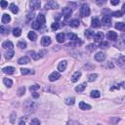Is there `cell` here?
<instances>
[{"mask_svg":"<svg viewBox=\"0 0 125 125\" xmlns=\"http://www.w3.org/2000/svg\"><path fill=\"white\" fill-rule=\"evenodd\" d=\"M18 47H19L20 49H26V48H27V43L24 42V41H20V42L18 43Z\"/></svg>","mask_w":125,"mask_h":125,"instance_id":"44","label":"cell"},{"mask_svg":"<svg viewBox=\"0 0 125 125\" xmlns=\"http://www.w3.org/2000/svg\"><path fill=\"white\" fill-rule=\"evenodd\" d=\"M45 8L46 9H58L59 8V4L56 2V1H48L46 4H45Z\"/></svg>","mask_w":125,"mask_h":125,"instance_id":"4","label":"cell"},{"mask_svg":"<svg viewBox=\"0 0 125 125\" xmlns=\"http://www.w3.org/2000/svg\"><path fill=\"white\" fill-rule=\"evenodd\" d=\"M51 29H52L53 30H57V29H60V23H59V22H54V23H52Z\"/></svg>","mask_w":125,"mask_h":125,"instance_id":"46","label":"cell"},{"mask_svg":"<svg viewBox=\"0 0 125 125\" xmlns=\"http://www.w3.org/2000/svg\"><path fill=\"white\" fill-rule=\"evenodd\" d=\"M30 125H40V121L37 118H34L30 121Z\"/></svg>","mask_w":125,"mask_h":125,"instance_id":"48","label":"cell"},{"mask_svg":"<svg viewBox=\"0 0 125 125\" xmlns=\"http://www.w3.org/2000/svg\"><path fill=\"white\" fill-rule=\"evenodd\" d=\"M24 92H26V87H24V86H21V87L18 89L17 94H18L19 97H22V96L24 94Z\"/></svg>","mask_w":125,"mask_h":125,"instance_id":"35","label":"cell"},{"mask_svg":"<svg viewBox=\"0 0 125 125\" xmlns=\"http://www.w3.org/2000/svg\"><path fill=\"white\" fill-rule=\"evenodd\" d=\"M10 21H11V17L8 14H4L2 16V19H1L2 23H8V22H10Z\"/></svg>","mask_w":125,"mask_h":125,"instance_id":"24","label":"cell"},{"mask_svg":"<svg viewBox=\"0 0 125 125\" xmlns=\"http://www.w3.org/2000/svg\"><path fill=\"white\" fill-rule=\"evenodd\" d=\"M51 43H52L51 38L48 37V36H43V37L41 38V45H42V46H44V47L49 46Z\"/></svg>","mask_w":125,"mask_h":125,"instance_id":"8","label":"cell"},{"mask_svg":"<svg viewBox=\"0 0 125 125\" xmlns=\"http://www.w3.org/2000/svg\"><path fill=\"white\" fill-rule=\"evenodd\" d=\"M38 108V105L35 102H32L30 100H27L23 104V109L27 112H33Z\"/></svg>","mask_w":125,"mask_h":125,"instance_id":"1","label":"cell"},{"mask_svg":"<svg viewBox=\"0 0 125 125\" xmlns=\"http://www.w3.org/2000/svg\"><path fill=\"white\" fill-rule=\"evenodd\" d=\"M62 14L65 17V19H68L71 16V14H72V10L70 8H68V7H65L62 10Z\"/></svg>","mask_w":125,"mask_h":125,"instance_id":"5","label":"cell"},{"mask_svg":"<svg viewBox=\"0 0 125 125\" xmlns=\"http://www.w3.org/2000/svg\"><path fill=\"white\" fill-rule=\"evenodd\" d=\"M119 86H121L122 88H124V89H125V81H123V82H121V83L119 84Z\"/></svg>","mask_w":125,"mask_h":125,"instance_id":"55","label":"cell"},{"mask_svg":"<svg viewBox=\"0 0 125 125\" xmlns=\"http://www.w3.org/2000/svg\"><path fill=\"white\" fill-rule=\"evenodd\" d=\"M86 86H87L86 83H82V84H80V85H78V86L75 87V91L78 92V93H81V92H83L85 90Z\"/></svg>","mask_w":125,"mask_h":125,"instance_id":"25","label":"cell"},{"mask_svg":"<svg viewBox=\"0 0 125 125\" xmlns=\"http://www.w3.org/2000/svg\"><path fill=\"white\" fill-rule=\"evenodd\" d=\"M21 34H22V29H21L20 28H16V29H13V35H14V36L18 37V36H20Z\"/></svg>","mask_w":125,"mask_h":125,"instance_id":"36","label":"cell"},{"mask_svg":"<svg viewBox=\"0 0 125 125\" xmlns=\"http://www.w3.org/2000/svg\"><path fill=\"white\" fill-rule=\"evenodd\" d=\"M66 66H67V62H66V61H62V62L58 65V70L61 71V72L65 71L66 68Z\"/></svg>","mask_w":125,"mask_h":125,"instance_id":"13","label":"cell"},{"mask_svg":"<svg viewBox=\"0 0 125 125\" xmlns=\"http://www.w3.org/2000/svg\"><path fill=\"white\" fill-rule=\"evenodd\" d=\"M118 65L122 67V68H125V56H120L118 61H117Z\"/></svg>","mask_w":125,"mask_h":125,"instance_id":"26","label":"cell"},{"mask_svg":"<svg viewBox=\"0 0 125 125\" xmlns=\"http://www.w3.org/2000/svg\"><path fill=\"white\" fill-rule=\"evenodd\" d=\"M39 88H40V86H39L38 84H34V85H32V86L29 87V90H30L31 92H35V91L38 90Z\"/></svg>","mask_w":125,"mask_h":125,"instance_id":"47","label":"cell"},{"mask_svg":"<svg viewBox=\"0 0 125 125\" xmlns=\"http://www.w3.org/2000/svg\"><path fill=\"white\" fill-rule=\"evenodd\" d=\"M122 13L123 14L125 13V4H123V6H122Z\"/></svg>","mask_w":125,"mask_h":125,"instance_id":"57","label":"cell"},{"mask_svg":"<svg viewBox=\"0 0 125 125\" xmlns=\"http://www.w3.org/2000/svg\"><path fill=\"white\" fill-rule=\"evenodd\" d=\"M97 3H98L99 5H101V4H104V3H105V1H102V2H101V1H97Z\"/></svg>","mask_w":125,"mask_h":125,"instance_id":"58","label":"cell"},{"mask_svg":"<svg viewBox=\"0 0 125 125\" xmlns=\"http://www.w3.org/2000/svg\"><path fill=\"white\" fill-rule=\"evenodd\" d=\"M2 71L4 73H7V74H13L14 71H15V68L13 66H6V67L2 68Z\"/></svg>","mask_w":125,"mask_h":125,"instance_id":"18","label":"cell"},{"mask_svg":"<svg viewBox=\"0 0 125 125\" xmlns=\"http://www.w3.org/2000/svg\"><path fill=\"white\" fill-rule=\"evenodd\" d=\"M67 125H80V124H79V123H77V122H73V121H72V122L68 123Z\"/></svg>","mask_w":125,"mask_h":125,"instance_id":"53","label":"cell"},{"mask_svg":"<svg viewBox=\"0 0 125 125\" xmlns=\"http://www.w3.org/2000/svg\"><path fill=\"white\" fill-rule=\"evenodd\" d=\"M89 15H90V8H89V6L87 4H83L81 6V8H80V16L82 18H84V17H88Z\"/></svg>","mask_w":125,"mask_h":125,"instance_id":"2","label":"cell"},{"mask_svg":"<svg viewBox=\"0 0 125 125\" xmlns=\"http://www.w3.org/2000/svg\"><path fill=\"white\" fill-rule=\"evenodd\" d=\"M31 27L33 29H41V23L37 21H34L32 23H31Z\"/></svg>","mask_w":125,"mask_h":125,"instance_id":"33","label":"cell"},{"mask_svg":"<svg viewBox=\"0 0 125 125\" xmlns=\"http://www.w3.org/2000/svg\"><path fill=\"white\" fill-rule=\"evenodd\" d=\"M2 47L4 48V49H9V50H12L13 49V47H14V45H13V43L11 42V41H4L3 43H2Z\"/></svg>","mask_w":125,"mask_h":125,"instance_id":"17","label":"cell"},{"mask_svg":"<svg viewBox=\"0 0 125 125\" xmlns=\"http://www.w3.org/2000/svg\"><path fill=\"white\" fill-rule=\"evenodd\" d=\"M0 5H1V8L5 9V8L8 6V2H6V1H4V0H2V1L0 2Z\"/></svg>","mask_w":125,"mask_h":125,"instance_id":"50","label":"cell"},{"mask_svg":"<svg viewBox=\"0 0 125 125\" xmlns=\"http://www.w3.org/2000/svg\"><path fill=\"white\" fill-rule=\"evenodd\" d=\"M115 46H116L119 50H125V39H124V38L118 39Z\"/></svg>","mask_w":125,"mask_h":125,"instance_id":"11","label":"cell"},{"mask_svg":"<svg viewBox=\"0 0 125 125\" xmlns=\"http://www.w3.org/2000/svg\"><path fill=\"white\" fill-rule=\"evenodd\" d=\"M28 37H29V39L31 40V41H35V40L37 39V35H36V33H35L34 31H29V34H28Z\"/></svg>","mask_w":125,"mask_h":125,"instance_id":"27","label":"cell"},{"mask_svg":"<svg viewBox=\"0 0 125 125\" xmlns=\"http://www.w3.org/2000/svg\"><path fill=\"white\" fill-rule=\"evenodd\" d=\"M10 10H11V12L14 13V14H17V13L19 12V8H18V6H17L15 3L10 4Z\"/></svg>","mask_w":125,"mask_h":125,"instance_id":"31","label":"cell"},{"mask_svg":"<svg viewBox=\"0 0 125 125\" xmlns=\"http://www.w3.org/2000/svg\"><path fill=\"white\" fill-rule=\"evenodd\" d=\"M95 60L98 62H104L106 60V54L104 52H98L95 55Z\"/></svg>","mask_w":125,"mask_h":125,"instance_id":"7","label":"cell"},{"mask_svg":"<svg viewBox=\"0 0 125 125\" xmlns=\"http://www.w3.org/2000/svg\"><path fill=\"white\" fill-rule=\"evenodd\" d=\"M3 83H4L8 88L12 87V85H13V81H12L11 79H9V78H4V79H3Z\"/></svg>","mask_w":125,"mask_h":125,"instance_id":"37","label":"cell"},{"mask_svg":"<svg viewBox=\"0 0 125 125\" xmlns=\"http://www.w3.org/2000/svg\"><path fill=\"white\" fill-rule=\"evenodd\" d=\"M19 125H26V122H24L23 120H21L20 123H19Z\"/></svg>","mask_w":125,"mask_h":125,"instance_id":"56","label":"cell"},{"mask_svg":"<svg viewBox=\"0 0 125 125\" xmlns=\"http://www.w3.org/2000/svg\"><path fill=\"white\" fill-rule=\"evenodd\" d=\"M60 77H61V74H60L58 71H53V72H52V73L49 75V80L53 82V81L58 80Z\"/></svg>","mask_w":125,"mask_h":125,"instance_id":"6","label":"cell"},{"mask_svg":"<svg viewBox=\"0 0 125 125\" xmlns=\"http://www.w3.org/2000/svg\"><path fill=\"white\" fill-rule=\"evenodd\" d=\"M101 22H100V20L98 19V18H94L93 20H92V23H91V26H92V28H94V29H98V28H100L101 27Z\"/></svg>","mask_w":125,"mask_h":125,"instance_id":"14","label":"cell"},{"mask_svg":"<svg viewBox=\"0 0 125 125\" xmlns=\"http://www.w3.org/2000/svg\"><path fill=\"white\" fill-rule=\"evenodd\" d=\"M65 37H66V35L62 32V33H59V34H57V36H56V39H57V41L59 42V43H63L64 41H65Z\"/></svg>","mask_w":125,"mask_h":125,"instance_id":"28","label":"cell"},{"mask_svg":"<svg viewBox=\"0 0 125 125\" xmlns=\"http://www.w3.org/2000/svg\"><path fill=\"white\" fill-rule=\"evenodd\" d=\"M32 96H33V98H38V97H39V94H38V93H36V92H33Z\"/></svg>","mask_w":125,"mask_h":125,"instance_id":"52","label":"cell"},{"mask_svg":"<svg viewBox=\"0 0 125 125\" xmlns=\"http://www.w3.org/2000/svg\"><path fill=\"white\" fill-rule=\"evenodd\" d=\"M66 36H67V37H68V39H69V40H71V41H76V40L78 39V37H77V35H76V34L71 33V32H68V33L66 34Z\"/></svg>","mask_w":125,"mask_h":125,"instance_id":"30","label":"cell"},{"mask_svg":"<svg viewBox=\"0 0 125 125\" xmlns=\"http://www.w3.org/2000/svg\"><path fill=\"white\" fill-rule=\"evenodd\" d=\"M104 37H105L104 33L100 31V32H97V33L94 35V40H95L96 42H102L103 39H104Z\"/></svg>","mask_w":125,"mask_h":125,"instance_id":"12","label":"cell"},{"mask_svg":"<svg viewBox=\"0 0 125 125\" xmlns=\"http://www.w3.org/2000/svg\"><path fill=\"white\" fill-rule=\"evenodd\" d=\"M110 3L112 5H117V4H119V0H111Z\"/></svg>","mask_w":125,"mask_h":125,"instance_id":"51","label":"cell"},{"mask_svg":"<svg viewBox=\"0 0 125 125\" xmlns=\"http://www.w3.org/2000/svg\"><path fill=\"white\" fill-rule=\"evenodd\" d=\"M87 49L89 50L90 52H94L95 50L97 49V46H96V45H95L94 43H93V44H89V45L87 46Z\"/></svg>","mask_w":125,"mask_h":125,"instance_id":"43","label":"cell"},{"mask_svg":"<svg viewBox=\"0 0 125 125\" xmlns=\"http://www.w3.org/2000/svg\"><path fill=\"white\" fill-rule=\"evenodd\" d=\"M100 48H103V49H105V48H108L109 47V42H107V41H102L101 43H100V46H99Z\"/></svg>","mask_w":125,"mask_h":125,"instance_id":"45","label":"cell"},{"mask_svg":"<svg viewBox=\"0 0 125 125\" xmlns=\"http://www.w3.org/2000/svg\"><path fill=\"white\" fill-rule=\"evenodd\" d=\"M21 72H22V74H23V75H27V74H31V73H33V71L30 70V69H29V68H22V69H21Z\"/></svg>","mask_w":125,"mask_h":125,"instance_id":"40","label":"cell"},{"mask_svg":"<svg viewBox=\"0 0 125 125\" xmlns=\"http://www.w3.org/2000/svg\"><path fill=\"white\" fill-rule=\"evenodd\" d=\"M17 115H16V112H13L11 115H10V122L11 123H15V119H16Z\"/></svg>","mask_w":125,"mask_h":125,"instance_id":"49","label":"cell"},{"mask_svg":"<svg viewBox=\"0 0 125 125\" xmlns=\"http://www.w3.org/2000/svg\"><path fill=\"white\" fill-rule=\"evenodd\" d=\"M14 51L13 50H8V51L4 54V56H5V58L7 59V60H10V59H12L13 58V56H14Z\"/></svg>","mask_w":125,"mask_h":125,"instance_id":"29","label":"cell"},{"mask_svg":"<svg viewBox=\"0 0 125 125\" xmlns=\"http://www.w3.org/2000/svg\"><path fill=\"white\" fill-rule=\"evenodd\" d=\"M115 29L120 31H125V23L124 22H116L115 23Z\"/></svg>","mask_w":125,"mask_h":125,"instance_id":"21","label":"cell"},{"mask_svg":"<svg viewBox=\"0 0 125 125\" xmlns=\"http://www.w3.org/2000/svg\"><path fill=\"white\" fill-rule=\"evenodd\" d=\"M107 37H108V39H110V40H111V41H115V40H117V37H118V36H117V33H116L115 31L110 30V31L108 32Z\"/></svg>","mask_w":125,"mask_h":125,"instance_id":"9","label":"cell"},{"mask_svg":"<svg viewBox=\"0 0 125 125\" xmlns=\"http://www.w3.org/2000/svg\"><path fill=\"white\" fill-rule=\"evenodd\" d=\"M101 23L104 24V26H110V24H111V19H110V17H109V16H104V17L102 18Z\"/></svg>","mask_w":125,"mask_h":125,"instance_id":"10","label":"cell"},{"mask_svg":"<svg viewBox=\"0 0 125 125\" xmlns=\"http://www.w3.org/2000/svg\"><path fill=\"white\" fill-rule=\"evenodd\" d=\"M79 23H80V22L77 19H74V20H71L68 24H69L71 28H78L79 27Z\"/></svg>","mask_w":125,"mask_h":125,"instance_id":"19","label":"cell"},{"mask_svg":"<svg viewBox=\"0 0 125 125\" xmlns=\"http://www.w3.org/2000/svg\"><path fill=\"white\" fill-rule=\"evenodd\" d=\"M37 22H39L41 24H44L45 22H46V19H45V16L42 15V14H39L37 16Z\"/></svg>","mask_w":125,"mask_h":125,"instance_id":"34","label":"cell"},{"mask_svg":"<svg viewBox=\"0 0 125 125\" xmlns=\"http://www.w3.org/2000/svg\"><path fill=\"white\" fill-rule=\"evenodd\" d=\"M97 125H101V124H97Z\"/></svg>","mask_w":125,"mask_h":125,"instance_id":"59","label":"cell"},{"mask_svg":"<svg viewBox=\"0 0 125 125\" xmlns=\"http://www.w3.org/2000/svg\"><path fill=\"white\" fill-rule=\"evenodd\" d=\"M80 76H81V72H80V71H76V72H74V73H73V75L71 76V81H72V82H77V81H78V79L80 78Z\"/></svg>","mask_w":125,"mask_h":125,"instance_id":"16","label":"cell"},{"mask_svg":"<svg viewBox=\"0 0 125 125\" xmlns=\"http://www.w3.org/2000/svg\"><path fill=\"white\" fill-rule=\"evenodd\" d=\"M9 30H10L9 27L1 26V28H0V31H1V33H2V34H7V33H9Z\"/></svg>","mask_w":125,"mask_h":125,"instance_id":"38","label":"cell"},{"mask_svg":"<svg viewBox=\"0 0 125 125\" xmlns=\"http://www.w3.org/2000/svg\"><path fill=\"white\" fill-rule=\"evenodd\" d=\"M61 17H62V16H61L60 14H57V15H56V17H55V19H56L57 21H59V20L61 19Z\"/></svg>","mask_w":125,"mask_h":125,"instance_id":"54","label":"cell"},{"mask_svg":"<svg viewBox=\"0 0 125 125\" xmlns=\"http://www.w3.org/2000/svg\"><path fill=\"white\" fill-rule=\"evenodd\" d=\"M65 103H66V105H67V106H72V105H74V103H75V99H74L73 97H71V98H66V99L65 100Z\"/></svg>","mask_w":125,"mask_h":125,"instance_id":"23","label":"cell"},{"mask_svg":"<svg viewBox=\"0 0 125 125\" xmlns=\"http://www.w3.org/2000/svg\"><path fill=\"white\" fill-rule=\"evenodd\" d=\"M40 1H36V0H34V1H31L30 2V7L32 10H36L38 8H40Z\"/></svg>","mask_w":125,"mask_h":125,"instance_id":"20","label":"cell"},{"mask_svg":"<svg viewBox=\"0 0 125 125\" xmlns=\"http://www.w3.org/2000/svg\"><path fill=\"white\" fill-rule=\"evenodd\" d=\"M29 58L27 57V56L20 58L19 61H18V64H19V65H27V64H29Z\"/></svg>","mask_w":125,"mask_h":125,"instance_id":"15","label":"cell"},{"mask_svg":"<svg viewBox=\"0 0 125 125\" xmlns=\"http://www.w3.org/2000/svg\"><path fill=\"white\" fill-rule=\"evenodd\" d=\"M90 95H91L92 98H100V96H101V93H100V91H98V90H94V91L91 92Z\"/></svg>","mask_w":125,"mask_h":125,"instance_id":"39","label":"cell"},{"mask_svg":"<svg viewBox=\"0 0 125 125\" xmlns=\"http://www.w3.org/2000/svg\"><path fill=\"white\" fill-rule=\"evenodd\" d=\"M111 16L116 17V18H120V17L123 16V13H122V11H114V12L111 13Z\"/></svg>","mask_w":125,"mask_h":125,"instance_id":"41","label":"cell"},{"mask_svg":"<svg viewBox=\"0 0 125 125\" xmlns=\"http://www.w3.org/2000/svg\"><path fill=\"white\" fill-rule=\"evenodd\" d=\"M97 77H98V75H97L96 73H92V74H90V75L88 76V81L89 82H93V81L96 80Z\"/></svg>","mask_w":125,"mask_h":125,"instance_id":"42","label":"cell"},{"mask_svg":"<svg viewBox=\"0 0 125 125\" xmlns=\"http://www.w3.org/2000/svg\"><path fill=\"white\" fill-rule=\"evenodd\" d=\"M84 34H85V36L87 37V38H92V37H94V35H95V33H94V31L93 30H91V29H87V30H85V32H84Z\"/></svg>","mask_w":125,"mask_h":125,"instance_id":"32","label":"cell"},{"mask_svg":"<svg viewBox=\"0 0 125 125\" xmlns=\"http://www.w3.org/2000/svg\"><path fill=\"white\" fill-rule=\"evenodd\" d=\"M45 54H46V51H45V50L39 51L38 53H35L34 51H29V55H30L34 60H39V59H40V58H42Z\"/></svg>","mask_w":125,"mask_h":125,"instance_id":"3","label":"cell"},{"mask_svg":"<svg viewBox=\"0 0 125 125\" xmlns=\"http://www.w3.org/2000/svg\"><path fill=\"white\" fill-rule=\"evenodd\" d=\"M79 108H80V110H88L91 109V106L88 105V104H86V103H84V102H80V103H79Z\"/></svg>","mask_w":125,"mask_h":125,"instance_id":"22","label":"cell"}]
</instances>
